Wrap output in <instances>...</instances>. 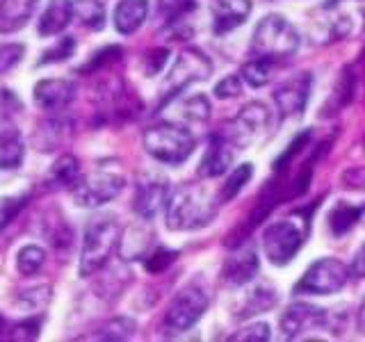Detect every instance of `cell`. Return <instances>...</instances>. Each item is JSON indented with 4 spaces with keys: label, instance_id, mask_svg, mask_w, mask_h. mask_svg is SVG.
Listing matches in <instances>:
<instances>
[{
    "label": "cell",
    "instance_id": "cell-1",
    "mask_svg": "<svg viewBox=\"0 0 365 342\" xmlns=\"http://www.w3.org/2000/svg\"><path fill=\"white\" fill-rule=\"evenodd\" d=\"M220 197L197 182H185L171 190L165 208V219L169 231H197L208 226L220 210Z\"/></svg>",
    "mask_w": 365,
    "mask_h": 342
},
{
    "label": "cell",
    "instance_id": "cell-2",
    "mask_svg": "<svg viewBox=\"0 0 365 342\" xmlns=\"http://www.w3.org/2000/svg\"><path fill=\"white\" fill-rule=\"evenodd\" d=\"M121 239V228L114 214H96L85 226L83 251H80V267L78 274L83 279L94 276L98 269L106 267L114 247Z\"/></svg>",
    "mask_w": 365,
    "mask_h": 342
},
{
    "label": "cell",
    "instance_id": "cell-3",
    "mask_svg": "<svg viewBox=\"0 0 365 342\" xmlns=\"http://www.w3.org/2000/svg\"><path fill=\"white\" fill-rule=\"evenodd\" d=\"M299 48V32L279 14H267L251 34V57L267 62L288 60Z\"/></svg>",
    "mask_w": 365,
    "mask_h": 342
},
{
    "label": "cell",
    "instance_id": "cell-4",
    "mask_svg": "<svg viewBox=\"0 0 365 342\" xmlns=\"http://www.w3.org/2000/svg\"><path fill=\"white\" fill-rule=\"evenodd\" d=\"M197 140L194 135L178 123H155L144 133L146 153L163 165H182L192 155Z\"/></svg>",
    "mask_w": 365,
    "mask_h": 342
},
{
    "label": "cell",
    "instance_id": "cell-5",
    "mask_svg": "<svg viewBox=\"0 0 365 342\" xmlns=\"http://www.w3.org/2000/svg\"><path fill=\"white\" fill-rule=\"evenodd\" d=\"M308 235V217L304 219H283L274 222L262 233V254L272 265L283 267L299 254Z\"/></svg>",
    "mask_w": 365,
    "mask_h": 342
},
{
    "label": "cell",
    "instance_id": "cell-6",
    "mask_svg": "<svg viewBox=\"0 0 365 342\" xmlns=\"http://www.w3.org/2000/svg\"><path fill=\"white\" fill-rule=\"evenodd\" d=\"M212 73V64L201 51L187 48L178 55L176 64L171 66V71L167 73V80L163 89H160V108L167 105L169 100H174L178 94H182L190 85L208 80Z\"/></svg>",
    "mask_w": 365,
    "mask_h": 342
},
{
    "label": "cell",
    "instance_id": "cell-7",
    "mask_svg": "<svg viewBox=\"0 0 365 342\" xmlns=\"http://www.w3.org/2000/svg\"><path fill=\"white\" fill-rule=\"evenodd\" d=\"M125 187V178L110 167H98L91 174H83L78 185L71 190L73 199L83 208H98L103 203L117 199Z\"/></svg>",
    "mask_w": 365,
    "mask_h": 342
},
{
    "label": "cell",
    "instance_id": "cell-8",
    "mask_svg": "<svg viewBox=\"0 0 365 342\" xmlns=\"http://www.w3.org/2000/svg\"><path fill=\"white\" fill-rule=\"evenodd\" d=\"M351 276L349 267L342 265L336 258H322L313 262L304 271L302 281L294 285V292L299 294H334L345 288L347 279Z\"/></svg>",
    "mask_w": 365,
    "mask_h": 342
},
{
    "label": "cell",
    "instance_id": "cell-9",
    "mask_svg": "<svg viewBox=\"0 0 365 342\" xmlns=\"http://www.w3.org/2000/svg\"><path fill=\"white\" fill-rule=\"evenodd\" d=\"M205 311H208V294L197 285H190L171 299L165 313V326L171 333H182L197 324Z\"/></svg>",
    "mask_w": 365,
    "mask_h": 342
},
{
    "label": "cell",
    "instance_id": "cell-10",
    "mask_svg": "<svg viewBox=\"0 0 365 342\" xmlns=\"http://www.w3.org/2000/svg\"><path fill=\"white\" fill-rule=\"evenodd\" d=\"M171 197V182L160 171H142L135 182V199L133 208L142 219H153V217L167 208Z\"/></svg>",
    "mask_w": 365,
    "mask_h": 342
},
{
    "label": "cell",
    "instance_id": "cell-11",
    "mask_svg": "<svg viewBox=\"0 0 365 342\" xmlns=\"http://www.w3.org/2000/svg\"><path fill=\"white\" fill-rule=\"evenodd\" d=\"M269 128V110L262 103H247L237 117L228 119L220 133H224L237 148H247Z\"/></svg>",
    "mask_w": 365,
    "mask_h": 342
},
{
    "label": "cell",
    "instance_id": "cell-12",
    "mask_svg": "<svg viewBox=\"0 0 365 342\" xmlns=\"http://www.w3.org/2000/svg\"><path fill=\"white\" fill-rule=\"evenodd\" d=\"M279 324H281L283 336L292 340V338H299V336L308 333V331L324 328L329 324V313L315 304L297 301L285 308Z\"/></svg>",
    "mask_w": 365,
    "mask_h": 342
},
{
    "label": "cell",
    "instance_id": "cell-13",
    "mask_svg": "<svg viewBox=\"0 0 365 342\" xmlns=\"http://www.w3.org/2000/svg\"><path fill=\"white\" fill-rule=\"evenodd\" d=\"M311 87H313V76L308 71L294 73L288 80L274 89V103L281 112V117H299L306 110L308 96H311Z\"/></svg>",
    "mask_w": 365,
    "mask_h": 342
},
{
    "label": "cell",
    "instance_id": "cell-14",
    "mask_svg": "<svg viewBox=\"0 0 365 342\" xmlns=\"http://www.w3.org/2000/svg\"><path fill=\"white\" fill-rule=\"evenodd\" d=\"M258 274H260L258 251L254 242H245L226 258L224 269H222V281L233 285V288H242V285L254 283Z\"/></svg>",
    "mask_w": 365,
    "mask_h": 342
},
{
    "label": "cell",
    "instance_id": "cell-15",
    "mask_svg": "<svg viewBox=\"0 0 365 342\" xmlns=\"http://www.w3.org/2000/svg\"><path fill=\"white\" fill-rule=\"evenodd\" d=\"M240 148L228 140V137L220 130H215L208 140V148H205V153L199 162V176L201 178H217L222 176L224 171H228L235 162V153Z\"/></svg>",
    "mask_w": 365,
    "mask_h": 342
},
{
    "label": "cell",
    "instance_id": "cell-16",
    "mask_svg": "<svg viewBox=\"0 0 365 342\" xmlns=\"http://www.w3.org/2000/svg\"><path fill=\"white\" fill-rule=\"evenodd\" d=\"M34 103L46 112H60L76 98V83L66 78L41 80L32 89Z\"/></svg>",
    "mask_w": 365,
    "mask_h": 342
},
{
    "label": "cell",
    "instance_id": "cell-17",
    "mask_svg": "<svg viewBox=\"0 0 365 342\" xmlns=\"http://www.w3.org/2000/svg\"><path fill=\"white\" fill-rule=\"evenodd\" d=\"M212 30L217 34H226L240 28L251 14L249 0H210Z\"/></svg>",
    "mask_w": 365,
    "mask_h": 342
},
{
    "label": "cell",
    "instance_id": "cell-18",
    "mask_svg": "<svg viewBox=\"0 0 365 342\" xmlns=\"http://www.w3.org/2000/svg\"><path fill=\"white\" fill-rule=\"evenodd\" d=\"M39 0H0V32L23 30L32 19Z\"/></svg>",
    "mask_w": 365,
    "mask_h": 342
},
{
    "label": "cell",
    "instance_id": "cell-19",
    "mask_svg": "<svg viewBox=\"0 0 365 342\" xmlns=\"http://www.w3.org/2000/svg\"><path fill=\"white\" fill-rule=\"evenodd\" d=\"M148 16V0H119L114 7V28L119 34L137 32Z\"/></svg>",
    "mask_w": 365,
    "mask_h": 342
},
{
    "label": "cell",
    "instance_id": "cell-20",
    "mask_svg": "<svg viewBox=\"0 0 365 342\" xmlns=\"http://www.w3.org/2000/svg\"><path fill=\"white\" fill-rule=\"evenodd\" d=\"M279 301V292L274 288L272 283H256L254 288H251L242 304H240L235 317H251V315H258V313H265V311H272L274 306Z\"/></svg>",
    "mask_w": 365,
    "mask_h": 342
},
{
    "label": "cell",
    "instance_id": "cell-21",
    "mask_svg": "<svg viewBox=\"0 0 365 342\" xmlns=\"http://www.w3.org/2000/svg\"><path fill=\"white\" fill-rule=\"evenodd\" d=\"M73 16V0H51L39 19V34L41 37H55L71 23Z\"/></svg>",
    "mask_w": 365,
    "mask_h": 342
},
{
    "label": "cell",
    "instance_id": "cell-22",
    "mask_svg": "<svg viewBox=\"0 0 365 342\" xmlns=\"http://www.w3.org/2000/svg\"><path fill=\"white\" fill-rule=\"evenodd\" d=\"M23 157H26V146H23L21 133L14 125L0 128V169H19L23 165Z\"/></svg>",
    "mask_w": 365,
    "mask_h": 342
},
{
    "label": "cell",
    "instance_id": "cell-23",
    "mask_svg": "<svg viewBox=\"0 0 365 342\" xmlns=\"http://www.w3.org/2000/svg\"><path fill=\"white\" fill-rule=\"evenodd\" d=\"M80 178H83V169L76 155H62L48 171V185L57 190H73Z\"/></svg>",
    "mask_w": 365,
    "mask_h": 342
},
{
    "label": "cell",
    "instance_id": "cell-24",
    "mask_svg": "<svg viewBox=\"0 0 365 342\" xmlns=\"http://www.w3.org/2000/svg\"><path fill=\"white\" fill-rule=\"evenodd\" d=\"M363 212H365V205L359 208V205H351L347 201H338L334 208L329 210V217H327L331 233L336 237H342L345 233H349L351 228L356 226V222H361Z\"/></svg>",
    "mask_w": 365,
    "mask_h": 342
},
{
    "label": "cell",
    "instance_id": "cell-25",
    "mask_svg": "<svg viewBox=\"0 0 365 342\" xmlns=\"http://www.w3.org/2000/svg\"><path fill=\"white\" fill-rule=\"evenodd\" d=\"M153 233H146V228H128L125 235L119 239V254L123 260L146 258L151 254Z\"/></svg>",
    "mask_w": 365,
    "mask_h": 342
},
{
    "label": "cell",
    "instance_id": "cell-26",
    "mask_svg": "<svg viewBox=\"0 0 365 342\" xmlns=\"http://www.w3.org/2000/svg\"><path fill=\"white\" fill-rule=\"evenodd\" d=\"M43 235L55 249H68L73 242V228L66 222V217L57 210H51L43 217Z\"/></svg>",
    "mask_w": 365,
    "mask_h": 342
},
{
    "label": "cell",
    "instance_id": "cell-27",
    "mask_svg": "<svg viewBox=\"0 0 365 342\" xmlns=\"http://www.w3.org/2000/svg\"><path fill=\"white\" fill-rule=\"evenodd\" d=\"M73 14L89 30L106 28V7H103L101 0H73Z\"/></svg>",
    "mask_w": 365,
    "mask_h": 342
},
{
    "label": "cell",
    "instance_id": "cell-28",
    "mask_svg": "<svg viewBox=\"0 0 365 342\" xmlns=\"http://www.w3.org/2000/svg\"><path fill=\"white\" fill-rule=\"evenodd\" d=\"M135 319L133 317H114L110 322L96 328V333H91V340H128L135 333Z\"/></svg>",
    "mask_w": 365,
    "mask_h": 342
},
{
    "label": "cell",
    "instance_id": "cell-29",
    "mask_svg": "<svg viewBox=\"0 0 365 342\" xmlns=\"http://www.w3.org/2000/svg\"><path fill=\"white\" fill-rule=\"evenodd\" d=\"M46 262V251L37 244H28L23 247L16 254V269L21 276H32L37 274Z\"/></svg>",
    "mask_w": 365,
    "mask_h": 342
},
{
    "label": "cell",
    "instance_id": "cell-30",
    "mask_svg": "<svg viewBox=\"0 0 365 342\" xmlns=\"http://www.w3.org/2000/svg\"><path fill=\"white\" fill-rule=\"evenodd\" d=\"M66 125L62 121H46L41 128L34 133V144L39 146V151H53L55 146H60L64 135H66Z\"/></svg>",
    "mask_w": 365,
    "mask_h": 342
},
{
    "label": "cell",
    "instance_id": "cell-31",
    "mask_svg": "<svg viewBox=\"0 0 365 342\" xmlns=\"http://www.w3.org/2000/svg\"><path fill=\"white\" fill-rule=\"evenodd\" d=\"M251 176H254V167H251L249 162L245 165H240L231 176L226 178L224 182V187L220 192V201L222 203H228V201H233L240 192H242V187L247 185V182L251 180Z\"/></svg>",
    "mask_w": 365,
    "mask_h": 342
},
{
    "label": "cell",
    "instance_id": "cell-32",
    "mask_svg": "<svg viewBox=\"0 0 365 342\" xmlns=\"http://www.w3.org/2000/svg\"><path fill=\"white\" fill-rule=\"evenodd\" d=\"M272 62L267 60H258V57H254V60H249L242 71H240V76H242V80L249 85V87H265L269 83L272 78Z\"/></svg>",
    "mask_w": 365,
    "mask_h": 342
},
{
    "label": "cell",
    "instance_id": "cell-33",
    "mask_svg": "<svg viewBox=\"0 0 365 342\" xmlns=\"http://www.w3.org/2000/svg\"><path fill=\"white\" fill-rule=\"evenodd\" d=\"M73 53H76V39L73 37H62V39H57V43H53L51 48H46L41 53V60L37 62V66L64 62V60H68V57H73Z\"/></svg>",
    "mask_w": 365,
    "mask_h": 342
},
{
    "label": "cell",
    "instance_id": "cell-34",
    "mask_svg": "<svg viewBox=\"0 0 365 342\" xmlns=\"http://www.w3.org/2000/svg\"><path fill=\"white\" fill-rule=\"evenodd\" d=\"M308 140H311V133H308V130H304V133L297 135L294 140L288 144V148H285V151H283L277 160H274V171H279V174H283V171L290 167V162L294 160V155H297V153H302V148L308 144Z\"/></svg>",
    "mask_w": 365,
    "mask_h": 342
},
{
    "label": "cell",
    "instance_id": "cell-35",
    "mask_svg": "<svg viewBox=\"0 0 365 342\" xmlns=\"http://www.w3.org/2000/svg\"><path fill=\"white\" fill-rule=\"evenodd\" d=\"M182 117H185L187 121H205L210 117V103L205 96L201 94H194L190 96L185 103H182Z\"/></svg>",
    "mask_w": 365,
    "mask_h": 342
},
{
    "label": "cell",
    "instance_id": "cell-36",
    "mask_svg": "<svg viewBox=\"0 0 365 342\" xmlns=\"http://www.w3.org/2000/svg\"><path fill=\"white\" fill-rule=\"evenodd\" d=\"M121 57V48L119 46H108V48H103V51H98L91 60L80 68V73H96V71H101V68H106L108 64H112V62H117Z\"/></svg>",
    "mask_w": 365,
    "mask_h": 342
},
{
    "label": "cell",
    "instance_id": "cell-37",
    "mask_svg": "<svg viewBox=\"0 0 365 342\" xmlns=\"http://www.w3.org/2000/svg\"><path fill=\"white\" fill-rule=\"evenodd\" d=\"M23 55H26V46L23 43H3L0 46V73H7L9 68H14Z\"/></svg>",
    "mask_w": 365,
    "mask_h": 342
},
{
    "label": "cell",
    "instance_id": "cell-38",
    "mask_svg": "<svg viewBox=\"0 0 365 342\" xmlns=\"http://www.w3.org/2000/svg\"><path fill=\"white\" fill-rule=\"evenodd\" d=\"M174 258H176V251H169V249H165V247H155L151 254L146 256V269L151 271V274H160L165 267H169L171 262H174Z\"/></svg>",
    "mask_w": 365,
    "mask_h": 342
},
{
    "label": "cell",
    "instance_id": "cell-39",
    "mask_svg": "<svg viewBox=\"0 0 365 342\" xmlns=\"http://www.w3.org/2000/svg\"><path fill=\"white\" fill-rule=\"evenodd\" d=\"M26 201H28V194H16V197H7V199H3L0 201V231L14 219V214L26 205Z\"/></svg>",
    "mask_w": 365,
    "mask_h": 342
},
{
    "label": "cell",
    "instance_id": "cell-40",
    "mask_svg": "<svg viewBox=\"0 0 365 342\" xmlns=\"http://www.w3.org/2000/svg\"><path fill=\"white\" fill-rule=\"evenodd\" d=\"M228 340L240 342V340H249V342H265L269 340V326L265 322H256V324H249L245 328H240L237 333H233Z\"/></svg>",
    "mask_w": 365,
    "mask_h": 342
},
{
    "label": "cell",
    "instance_id": "cell-41",
    "mask_svg": "<svg viewBox=\"0 0 365 342\" xmlns=\"http://www.w3.org/2000/svg\"><path fill=\"white\" fill-rule=\"evenodd\" d=\"M242 94V76H226L215 85L217 98H235Z\"/></svg>",
    "mask_w": 365,
    "mask_h": 342
},
{
    "label": "cell",
    "instance_id": "cell-42",
    "mask_svg": "<svg viewBox=\"0 0 365 342\" xmlns=\"http://www.w3.org/2000/svg\"><path fill=\"white\" fill-rule=\"evenodd\" d=\"M39 324L41 322L37 317H28L11 328V333L7 338L9 340H34V338H39Z\"/></svg>",
    "mask_w": 365,
    "mask_h": 342
},
{
    "label": "cell",
    "instance_id": "cell-43",
    "mask_svg": "<svg viewBox=\"0 0 365 342\" xmlns=\"http://www.w3.org/2000/svg\"><path fill=\"white\" fill-rule=\"evenodd\" d=\"M169 48H153L144 55V73L146 76H155L163 71V66L167 64Z\"/></svg>",
    "mask_w": 365,
    "mask_h": 342
},
{
    "label": "cell",
    "instance_id": "cell-44",
    "mask_svg": "<svg viewBox=\"0 0 365 342\" xmlns=\"http://www.w3.org/2000/svg\"><path fill=\"white\" fill-rule=\"evenodd\" d=\"M19 301H23V304L28 301L32 311H37V308H43L46 304L51 301V288H48V285H39V288H32L28 292H23L19 296Z\"/></svg>",
    "mask_w": 365,
    "mask_h": 342
},
{
    "label": "cell",
    "instance_id": "cell-45",
    "mask_svg": "<svg viewBox=\"0 0 365 342\" xmlns=\"http://www.w3.org/2000/svg\"><path fill=\"white\" fill-rule=\"evenodd\" d=\"M349 274L354 279H365V244H361V249L354 254V260L349 265Z\"/></svg>",
    "mask_w": 365,
    "mask_h": 342
},
{
    "label": "cell",
    "instance_id": "cell-46",
    "mask_svg": "<svg viewBox=\"0 0 365 342\" xmlns=\"http://www.w3.org/2000/svg\"><path fill=\"white\" fill-rule=\"evenodd\" d=\"M359 331H361V333H365V296H363L361 308H359Z\"/></svg>",
    "mask_w": 365,
    "mask_h": 342
},
{
    "label": "cell",
    "instance_id": "cell-47",
    "mask_svg": "<svg viewBox=\"0 0 365 342\" xmlns=\"http://www.w3.org/2000/svg\"><path fill=\"white\" fill-rule=\"evenodd\" d=\"M336 3H340V0H327V7H334Z\"/></svg>",
    "mask_w": 365,
    "mask_h": 342
}]
</instances>
